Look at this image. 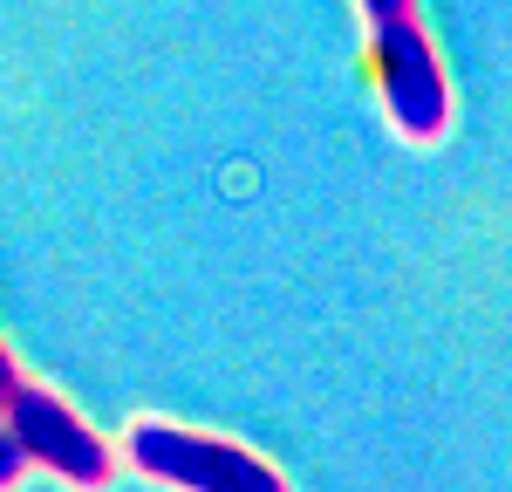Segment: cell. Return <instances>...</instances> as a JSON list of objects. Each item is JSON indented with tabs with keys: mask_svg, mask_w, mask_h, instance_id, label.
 Instances as JSON below:
<instances>
[{
	"mask_svg": "<svg viewBox=\"0 0 512 492\" xmlns=\"http://www.w3.org/2000/svg\"><path fill=\"white\" fill-rule=\"evenodd\" d=\"M369 76L383 89V110H390L396 137L410 144H437L444 123H451V82H444V62H437L431 35L410 21H390V28H369Z\"/></svg>",
	"mask_w": 512,
	"mask_h": 492,
	"instance_id": "cell-2",
	"label": "cell"
},
{
	"mask_svg": "<svg viewBox=\"0 0 512 492\" xmlns=\"http://www.w3.org/2000/svg\"><path fill=\"white\" fill-rule=\"evenodd\" d=\"M123 458L144 479H164L185 492H287V479L267 458H253L246 445H226V438H205V431H185V424H130Z\"/></svg>",
	"mask_w": 512,
	"mask_h": 492,
	"instance_id": "cell-1",
	"label": "cell"
},
{
	"mask_svg": "<svg viewBox=\"0 0 512 492\" xmlns=\"http://www.w3.org/2000/svg\"><path fill=\"white\" fill-rule=\"evenodd\" d=\"M355 7H362L369 28H390V21H410L417 14V0H355Z\"/></svg>",
	"mask_w": 512,
	"mask_h": 492,
	"instance_id": "cell-4",
	"label": "cell"
},
{
	"mask_svg": "<svg viewBox=\"0 0 512 492\" xmlns=\"http://www.w3.org/2000/svg\"><path fill=\"white\" fill-rule=\"evenodd\" d=\"M0 424L14 431L21 458L41 465V472H55L62 486H110V472H117L110 445H103L55 390H41V383H14V390L0 397Z\"/></svg>",
	"mask_w": 512,
	"mask_h": 492,
	"instance_id": "cell-3",
	"label": "cell"
},
{
	"mask_svg": "<svg viewBox=\"0 0 512 492\" xmlns=\"http://www.w3.org/2000/svg\"><path fill=\"white\" fill-rule=\"evenodd\" d=\"M14 383H21V369H14V356H7V349H0V397H7V390H14Z\"/></svg>",
	"mask_w": 512,
	"mask_h": 492,
	"instance_id": "cell-6",
	"label": "cell"
},
{
	"mask_svg": "<svg viewBox=\"0 0 512 492\" xmlns=\"http://www.w3.org/2000/svg\"><path fill=\"white\" fill-rule=\"evenodd\" d=\"M21 472H28V458H21V445H14V431L0 424V486H14Z\"/></svg>",
	"mask_w": 512,
	"mask_h": 492,
	"instance_id": "cell-5",
	"label": "cell"
}]
</instances>
